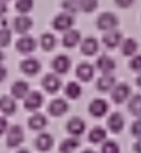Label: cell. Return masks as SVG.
<instances>
[{
    "label": "cell",
    "mask_w": 141,
    "mask_h": 153,
    "mask_svg": "<svg viewBox=\"0 0 141 153\" xmlns=\"http://www.w3.org/2000/svg\"><path fill=\"white\" fill-rule=\"evenodd\" d=\"M131 98V87L126 83L116 84V87L111 90V101L114 104H123Z\"/></svg>",
    "instance_id": "cell-6"
},
{
    "label": "cell",
    "mask_w": 141,
    "mask_h": 153,
    "mask_svg": "<svg viewBox=\"0 0 141 153\" xmlns=\"http://www.w3.org/2000/svg\"><path fill=\"white\" fill-rule=\"evenodd\" d=\"M129 68L135 72H141V54L138 56H134L129 62Z\"/></svg>",
    "instance_id": "cell-37"
},
{
    "label": "cell",
    "mask_w": 141,
    "mask_h": 153,
    "mask_svg": "<svg viewBox=\"0 0 141 153\" xmlns=\"http://www.w3.org/2000/svg\"><path fill=\"white\" fill-rule=\"evenodd\" d=\"M0 71H2V76H0V81H5V76L8 75V72H6L5 66H2V68H0Z\"/></svg>",
    "instance_id": "cell-41"
},
{
    "label": "cell",
    "mask_w": 141,
    "mask_h": 153,
    "mask_svg": "<svg viewBox=\"0 0 141 153\" xmlns=\"http://www.w3.org/2000/svg\"><path fill=\"white\" fill-rule=\"evenodd\" d=\"M15 48H17V51L21 53V54H30V53H33V51L36 50V41H35V38L24 35V36H21V38L17 41Z\"/></svg>",
    "instance_id": "cell-13"
},
{
    "label": "cell",
    "mask_w": 141,
    "mask_h": 153,
    "mask_svg": "<svg viewBox=\"0 0 141 153\" xmlns=\"http://www.w3.org/2000/svg\"><path fill=\"white\" fill-rule=\"evenodd\" d=\"M11 38H12V35H11V30L6 27H2V32H0V45H2L3 48L5 47H8L9 45V42H11Z\"/></svg>",
    "instance_id": "cell-35"
},
{
    "label": "cell",
    "mask_w": 141,
    "mask_h": 153,
    "mask_svg": "<svg viewBox=\"0 0 141 153\" xmlns=\"http://www.w3.org/2000/svg\"><path fill=\"white\" fill-rule=\"evenodd\" d=\"M68 110H69V105H68V102H66L65 99H62V98L53 99V101L50 102V105H48V113H50V116H53V117H60V116H63L65 113H68Z\"/></svg>",
    "instance_id": "cell-16"
},
{
    "label": "cell",
    "mask_w": 141,
    "mask_h": 153,
    "mask_svg": "<svg viewBox=\"0 0 141 153\" xmlns=\"http://www.w3.org/2000/svg\"><path fill=\"white\" fill-rule=\"evenodd\" d=\"M87 140L92 144H101V143H104L107 140V131L102 126H95L93 129H90Z\"/></svg>",
    "instance_id": "cell-26"
},
{
    "label": "cell",
    "mask_w": 141,
    "mask_h": 153,
    "mask_svg": "<svg viewBox=\"0 0 141 153\" xmlns=\"http://www.w3.org/2000/svg\"><path fill=\"white\" fill-rule=\"evenodd\" d=\"M81 92H83L81 90V86L78 83H75V81H69L65 86V95L69 99H78L81 96Z\"/></svg>",
    "instance_id": "cell-28"
},
{
    "label": "cell",
    "mask_w": 141,
    "mask_h": 153,
    "mask_svg": "<svg viewBox=\"0 0 141 153\" xmlns=\"http://www.w3.org/2000/svg\"><path fill=\"white\" fill-rule=\"evenodd\" d=\"M23 101H24V108L27 111L36 113L42 107V104H44V96H42V93L35 90V92H30Z\"/></svg>",
    "instance_id": "cell-7"
},
{
    "label": "cell",
    "mask_w": 141,
    "mask_h": 153,
    "mask_svg": "<svg viewBox=\"0 0 141 153\" xmlns=\"http://www.w3.org/2000/svg\"><path fill=\"white\" fill-rule=\"evenodd\" d=\"M5 2H8V0H5Z\"/></svg>",
    "instance_id": "cell-45"
},
{
    "label": "cell",
    "mask_w": 141,
    "mask_h": 153,
    "mask_svg": "<svg viewBox=\"0 0 141 153\" xmlns=\"http://www.w3.org/2000/svg\"><path fill=\"white\" fill-rule=\"evenodd\" d=\"M128 110L132 116L135 117H141V95H134L131 96L129 102H128Z\"/></svg>",
    "instance_id": "cell-29"
},
{
    "label": "cell",
    "mask_w": 141,
    "mask_h": 153,
    "mask_svg": "<svg viewBox=\"0 0 141 153\" xmlns=\"http://www.w3.org/2000/svg\"><path fill=\"white\" fill-rule=\"evenodd\" d=\"M108 108H110L108 102L105 99H102V98H96V99H93L89 104V113H90V116H93L96 119L104 117L108 113Z\"/></svg>",
    "instance_id": "cell-8"
},
{
    "label": "cell",
    "mask_w": 141,
    "mask_h": 153,
    "mask_svg": "<svg viewBox=\"0 0 141 153\" xmlns=\"http://www.w3.org/2000/svg\"><path fill=\"white\" fill-rule=\"evenodd\" d=\"M135 83H137V86L141 89V72H138V75H137V78H135Z\"/></svg>",
    "instance_id": "cell-42"
},
{
    "label": "cell",
    "mask_w": 141,
    "mask_h": 153,
    "mask_svg": "<svg viewBox=\"0 0 141 153\" xmlns=\"http://www.w3.org/2000/svg\"><path fill=\"white\" fill-rule=\"evenodd\" d=\"M107 128L113 132V134H120L125 128V119L122 116V113H111L110 117L107 119Z\"/></svg>",
    "instance_id": "cell-14"
},
{
    "label": "cell",
    "mask_w": 141,
    "mask_h": 153,
    "mask_svg": "<svg viewBox=\"0 0 141 153\" xmlns=\"http://www.w3.org/2000/svg\"><path fill=\"white\" fill-rule=\"evenodd\" d=\"M41 84H42V87L47 93H57L62 87V80L59 78V75L56 72H53V74L44 75Z\"/></svg>",
    "instance_id": "cell-4"
},
{
    "label": "cell",
    "mask_w": 141,
    "mask_h": 153,
    "mask_svg": "<svg viewBox=\"0 0 141 153\" xmlns=\"http://www.w3.org/2000/svg\"><path fill=\"white\" fill-rule=\"evenodd\" d=\"M81 153H96L95 150H90V149H86V150H83Z\"/></svg>",
    "instance_id": "cell-44"
},
{
    "label": "cell",
    "mask_w": 141,
    "mask_h": 153,
    "mask_svg": "<svg viewBox=\"0 0 141 153\" xmlns=\"http://www.w3.org/2000/svg\"><path fill=\"white\" fill-rule=\"evenodd\" d=\"M66 131L69 135H72V137H80L84 134L86 131V122L80 117H72V119H69L68 123H66Z\"/></svg>",
    "instance_id": "cell-11"
},
{
    "label": "cell",
    "mask_w": 141,
    "mask_h": 153,
    "mask_svg": "<svg viewBox=\"0 0 141 153\" xmlns=\"http://www.w3.org/2000/svg\"><path fill=\"white\" fill-rule=\"evenodd\" d=\"M6 129H8V122H6L5 117H2V119H0V134L5 135L6 134Z\"/></svg>",
    "instance_id": "cell-39"
},
{
    "label": "cell",
    "mask_w": 141,
    "mask_h": 153,
    "mask_svg": "<svg viewBox=\"0 0 141 153\" xmlns=\"http://www.w3.org/2000/svg\"><path fill=\"white\" fill-rule=\"evenodd\" d=\"M75 75H77V78L80 81L87 83V81H90L93 76H95V66L90 65V63H87V62H83V63H80L77 66Z\"/></svg>",
    "instance_id": "cell-12"
},
{
    "label": "cell",
    "mask_w": 141,
    "mask_h": 153,
    "mask_svg": "<svg viewBox=\"0 0 141 153\" xmlns=\"http://www.w3.org/2000/svg\"><path fill=\"white\" fill-rule=\"evenodd\" d=\"M70 66H72V62H70V59H69L68 56H65V54L56 56V57L53 59V62H51V69H53L56 74H59V75L68 74L69 69H70Z\"/></svg>",
    "instance_id": "cell-5"
},
{
    "label": "cell",
    "mask_w": 141,
    "mask_h": 153,
    "mask_svg": "<svg viewBox=\"0 0 141 153\" xmlns=\"http://www.w3.org/2000/svg\"><path fill=\"white\" fill-rule=\"evenodd\" d=\"M96 68L98 71H101V74H113V71L116 69V62L110 56L102 54L96 60Z\"/></svg>",
    "instance_id": "cell-20"
},
{
    "label": "cell",
    "mask_w": 141,
    "mask_h": 153,
    "mask_svg": "<svg viewBox=\"0 0 141 153\" xmlns=\"http://www.w3.org/2000/svg\"><path fill=\"white\" fill-rule=\"evenodd\" d=\"M131 134L137 138L141 137V117H137V120H134V123L131 125Z\"/></svg>",
    "instance_id": "cell-36"
},
{
    "label": "cell",
    "mask_w": 141,
    "mask_h": 153,
    "mask_svg": "<svg viewBox=\"0 0 141 153\" xmlns=\"http://www.w3.org/2000/svg\"><path fill=\"white\" fill-rule=\"evenodd\" d=\"M122 42H123L122 33H120L119 30H116V29L105 32V35L102 36V44H104L107 48H110V50L117 48L119 45H122Z\"/></svg>",
    "instance_id": "cell-10"
},
{
    "label": "cell",
    "mask_w": 141,
    "mask_h": 153,
    "mask_svg": "<svg viewBox=\"0 0 141 153\" xmlns=\"http://www.w3.org/2000/svg\"><path fill=\"white\" fill-rule=\"evenodd\" d=\"M81 41V33L78 30H74L70 29L68 32H65L63 38H62V45L65 48H74L78 45V42Z\"/></svg>",
    "instance_id": "cell-21"
},
{
    "label": "cell",
    "mask_w": 141,
    "mask_h": 153,
    "mask_svg": "<svg viewBox=\"0 0 141 153\" xmlns=\"http://www.w3.org/2000/svg\"><path fill=\"white\" fill-rule=\"evenodd\" d=\"M0 111L3 113V116H11L17 111V102L14 96H6L3 95L0 98Z\"/></svg>",
    "instance_id": "cell-24"
},
{
    "label": "cell",
    "mask_w": 141,
    "mask_h": 153,
    "mask_svg": "<svg viewBox=\"0 0 141 153\" xmlns=\"http://www.w3.org/2000/svg\"><path fill=\"white\" fill-rule=\"evenodd\" d=\"M80 2V11L86 12V14H92L98 9L99 2L98 0H78Z\"/></svg>",
    "instance_id": "cell-31"
},
{
    "label": "cell",
    "mask_w": 141,
    "mask_h": 153,
    "mask_svg": "<svg viewBox=\"0 0 141 153\" xmlns=\"http://www.w3.org/2000/svg\"><path fill=\"white\" fill-rule=\"evenodd\" d=\"M53 144H54V138H53V135L48 134V132H41V134L36 137V140H35L36 149H38L39 152H42V153L51 150Z\"/></svg>",
    "instance_id": "cell-18"
},
{
    "label": "cell",
    "mask_w": 141,
    "mask_h": 153,
    "mask_svg": "<svg viewBox=\"0 0 141 153\" xmlns=\"http://www.w3.org/2000/svg\"><path fill=\"white\" fill-rule=\"evenodd\" d=\"M138 50V42L134 39V38H126L123 39L122 42V54L126 56V57H131V56H135Z\"/></svg>",
    "instance_id": "cell-27"
},
{
    "label": "cell",
    "mask_w": 141,
    "mask_h": 153,
    "mask_svg": "<svg viewBox=\"0 0 141 153\" xmlns=\"http://www.w3.org/2000/svg\"><path fill=\"white\" fill-rule=\"evenodd\" d=\"M24 141V131L20 125H14L8 129V134H6V146L14 149V147H18L21 143Z\"/></svg>",
    "instance_id": "cell-3"
},
{
    "label": "cell",
    "mask_w": 141,
    "mask_h": 153,
    "mask_svg": "<svg viewBox=\"0 0 141 153\" xmlns=\"http://www.w3.org/2000/svg\"><path fill=\"white\" fill-rule=\"evenodd\" d=\"M114 3H116L119 8L126 9V8H131V6L135 3V0H114Z\"/></svg>",
    "instance_id": "cell-38"
},
{
    "label": "cell",
    "mask_w": 141,
    "mask_h": 153,
    "mask_svg": "<svg viewBox=\"0 0 141 153\" xmlns=\"http://www.w3.org/2000/svg\"><path fill=\"white\" fill-rule=\"evenodd\" d=\"M96 87L99 92H111L116 87V76L113 74H102L98 78Z\"/></svg>",
    "instance_id": "cell-19"
},
{
    "label": "cell",
    "mask_w": 141,
    "mask_h": 153,
    "mask_svg": "<svg viewBox=\"0 0 141 153\" xmlns=\"http://www.w3.org/2000/svg\"><path fill=\"white\" fill-rule=\"evenodd\" d=\"M134 152H135V153H141V137L137 138V141H135V144H134Z\"/></svg>",
    "instance_id": "cell-40"
},
{
    "label": "cell",
    "mask_w": 141,
    "mask_h": 153,
    "mask_svg": "<svg viewBox=\"0 0 141 153\" xmlns=\"http://www.w3.org/2000/svg\"><path fill=\"white\" fill-rule=\"evenodd\" d=\"M27 125H29V128L32 129V131H42L47 125H48V120H47V117L44 116V114H41V113H33L30 117H29V120H27Z\"/></svg>",
    "instance_id": "cell-23"
},
{
    "label": "cell",
    "mask_w": 141,
    "mask_h": 153,
    "mask_svg": "<svg viewBox=\"0 0 141 153\" xmlns=\"http://www.w3.org/2000/svg\"><path fill=\"white\" fill-rule=\"evenodd\" d=\"M39 44H41V47H42L44 51H51V50H54V47L57 44V39L51 33H44V35H41Z\"/></svg>",
    "instance_id": "cell-30"
},
{
    "label": "cell",
    "mask_w": 141,
    "mask_h": 153,
    "mask_svg": "<svg viewBox=\"0 0 141 153\" xmlns=\"http://www.w3.org/2000/svg\"><path fill=\"white\" fill-rule=\"evenodd\" d=\"M78 147H80V140H78V137H72V135H70L69 138H65V140L60 143L59 152H60V153H74Z\"/></svg>",
    "instance_id": "cell-25"
},
{
    "label": "cell",
    "mask_w": 141,
    "mask_h": 153,
    "mask_svg": "<svg viewBox=\"0 0 141 153\" xmlns=\"http://www.w3.org/2000/svg\"><path fill=\"white\" fill-rule=\"evenodd\" d=\"M117 24H119V18L113 12H102V14H99V17L96 20V27L102 32L113 30L117 27Z\"/></svg>",
    "instance_id": "cell-2"
},
{
    "label": "cell",
    "mask_w": 141,
    "mask_h": 153,
    "mask_svg": "<svg viewBox=\"0 0 141 153\" xmlns=\"http://www.w3.org/2000/svg\"><path fill=\"white\" fill-rule=\"evenodd\" d=\"M80 48H81V53L84 56H95L98 51H99V41L93 36H87L81 41L80 44Z\"/></svg>",
    "instance_id": "cell-15"
},
{
    "label": "cell",
    "mask_w": 141,
    "mask_h": 153,
    "mask_svg": "<svg viewBox=\"0 0 141 153\" xmlns=\"http://www.w3.org/2000/svg\"><path fill=\"white\" fill-rule=\"evenodd\" d=\"M62 9L65 12H69V14H72L75 15L80 9V2L78 0H63L62 2Z\"/></svg>",
    "instance_id": "cell-33"
},
{
    "label": "cell",
    "mask_w": 141,
    "mask_h": 153,
    "mask_svg": "<svg viewBox=\"0 0 141 153\" xmlns=\"http://www.w3.org/2000/svg\"><path fill=\"white\" fill-rule=\"evenodd\" d=\"M20 69L27 76H35L41 71V63L38 59H24L20 63Z\"/></svg>",
    "instance_id": "cell-17"
},
{
    "label": "cell",
    "mask_w": 141,
    "mask_h": 153,
    "mask_svg": "<svg viewBox=\"0 0 141 153\" xmlns=\"http://www.w3.org/2000/svg\"><path fill=\"white\" fill-rule=\"evenodd\" d=\"M33 27V21L27 14H20L14 18V30L20 35H26Z\"/></svg>",
    "instance_id": "cell-9"
},
{
    "label": "cell",
    "mask_w": 141,
    "mask_h": 153,
    "mask_svg": "<svg viewBox=\"0 0 141 153\" xmlns=\"http://www.w3.org/2000/svg\"><path fill=\"white\" fill-rule=\"evenodd\" d=\"M74 23H75L74 15L63 11V12H60L59 15H56V17L53 18L51 26H53V29L57 30V32H68V30L72 29Z\"/></svg>",
    "instance_id": "cell-1"
},
{
    "label": "cell",
    "mask_w": 141,
    "mask_h": 153,
    "mask_svg": "<svg viewBox=\"0 0 141 153\" xmlns=\"http://www.w3.org/2000/svg\"><path fill=\"white\" fill-rule=\"evenodd\" d=\"M29 93H30V87H29V84H27L26 81H23V80L15 81V83L12 84V87H11V95H12L15 99H24Z\"/></svg>",
    "instance_id": "cell-22"
},
{
    "label": "cell",
    "mask_w": 141,
    "mask_h": 153,
    "mask_svg": "<svg viewBox=\"0 0 141 153\" xmlns=\"http://www.w3.org/2000/svg\"><path fill=\"white\" fill-rule=\"evenodd\" d=\"M101 153H120V147L116 141H111V140H105L102 143V149H101Z\"/></svg>",
    "instance_id": "cell-34"
},
{
    "label": "cell",
    "mask_w": 141,
    "mask_h": 153,
    "mask_svg": "<svg viewBox=\"0 0 141 153\" xmlns=\"http://www.w3.org/2000/svg\"><path fill=\"white\" fill-rule=\"evenodd\" d=\"M17 153H30V152H29L27 149H20V150H18Z\"/></svg>",
    "instance_id": "cell-43"
},
{
    "label": "cell",
    "mask_w": 141,
    "mask_h": 153,
    "mask_svg": "<svg viewBox=\"0 0 141 153\" xmlns=\"http://www.w3.org/2000/svg\"><path fill=\"white\" fill-rule=\"evenodd\" d=\"M35 2L33 0H17L15 2V9L18 14H29L33 9Z\"/></svg>",
    "instance_id": "cell-32"
}]
</instances>
